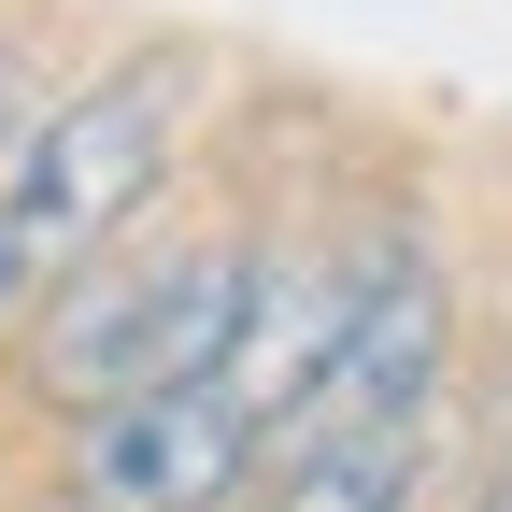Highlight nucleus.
<instances>
[{
	"label": "nucleus",
	"mask_w": 512,
	"mask_h": 512,
	"mask_svg": "<svg viewBox=\"0 0 512 512\" xmlns=\"http://www.w3.org/2000/svg\"><path fill=\"white\" fill-rule=\"evenodd\" d=\"M271 456V427H256L228 384H157V399H100L86 441H72V512H228Z\"/></svg>",
	"instance_id": "obj_3"
},
{
	"label": "nucleus",
	"mask_w": 512,
	"mask_h": 512,
	"mask_svg": "<svg viewBox=\"0 0 512 512\" xmlns=\"http://www.w3.org/2000/svg\"><path fill=\"white\" fill-rule=\"evenodd\" d=\"M15 299H29V256H15V242H0V313H15Z\"/></svg>",
	"instance_id": "obj_6"
},
{
	"label": "nucleus",
	"mask_w": 512,
	"mask_h": 512,
	"mask_svg": "<svg viewBox=\"0 0 512 512\" xmlns=\"http://www.w3.org/2000/svg\"><path fill=\"white\" fill-rule=\"evenodd\" d=\"M15 128H29V114H15V72H0V157H15Z\"/></svg>",
	"instance_id": "obj_7"
},
{
	"label": "nucleus",
	"mask_w": 512,
	"mask_h": 512,
	"mask_svg": "<svg viewBox=\"0 0 512 512\" xmlns=\"http://www.w3.org/2000/svg\"><path fill=\"white\" fill-rule=\"evenodd\" d=\"M441 342H456L441 271H427L413 242H370V256H356V313H342V342H328L313 399H299L271 441H313V427H427V399H441Z\"/></svg>",
	"instance_id": "obj_4"
},
{
	"label": "nucleus",
	"mask_w": 512,
	"mask_h": 512,
	"mask_svg": "<svg viewBox=\"0 0 512 512\" xmlns=\"http://www.w3.org/2000/svg\"><path fill=\"white\" fill-rule=\"evenodd\" d=\"M256 512H413V427H313L256 456Z\"/></svg>",
	"instance_id": "obj_5"
},
{
	"label": "nucleus",
	"mask_w": 512,
	"mask_h": 512,
	"mask_svg": "<svg viewBox=\"0 0 512 512\" xmlns=\"http://www.w3.org/2000/svg\"><path fill=\"white\" fill-rule=\"evenodd\" d=\"M171 128H185V72H171V57L100 72V86H72L57 114L15 128V157H0V242L29 256V285L43 271H86V256L157 200Z\"/></svg>",
	"instance_id": "obj_1"
},
{
	"label": "nucleus",
	"mask_w": 512,
	"mask_h": 512,
	"mask_svg": "<svg viewBox=\"0 0 512 512\" xmlns=\"http://www.w3.org/2000/svg\"><path fill=\"white\" fill-rule=\"evenodd\" d=\"M498 512H512V470H498Z\"/></svg>",
	"instance_id": "obj_8"
},
{
	"label": "nucleus",
	"mask_w": 512,
	"mask_h": 512,
	"mask_svg": "<svg viewBox=\"0 0 512 512\" xmlns=\"http://www.w3.org/2000/svg\"><path fill=\"white\" fill-rule=\"evenodd\" d=\"M242 285H256V256L228 242H185V256H114V271H72L43 313V384L72 413L100 399H157V384H200L242 328Z\"/></svg>",
	"instance_id": "obj_2"
}]
</instances>
